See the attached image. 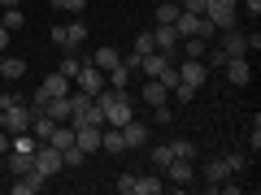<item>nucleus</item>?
<instances>
[{"label": "nucleus", "instance_id": "nucleus-39", "mask_svg": "<svg viewBox=\"0 0 261 195\" xmlns=\"http://www.w3.org/2000/svg\"><path fill=\"white\" fill-rule=\"evenodd\" d=\"M178 9H183V13H205V0H183Z\"/></svg>", "mask_w": 261, "mask_h": 195}, {"label": "nucleus", "instance_id": "nucleus-24", "mask_svg": "<svg viewBox=\"0 0 261 195\" xmlns=\"http://www.w3.org/2000/svg\"><path fill=\"white\" fill-rule=\"evenodd\" d=\"M22 74H27V61H22V56L0 52V78H22Z\"/></svg>", "mask_w": 261, "mask_h": 195}, {"label": "nucleus", "instance_id": "nucleus-45", "mask_svg": "<svg viewBox=\"0 0 261 195\" xmlns=\"http://www.w3.org/2000/svg\"><path fill=\"white\" fill-rule=\"evenodd\" d=\"M178 5H183V0H178Z\"/></svg>", "mask_w": 261, "mask_h": 195}, {"label": "nucleus", "instance_id": "nucleus-34", "mask_svg": "<svg viewBox=\"0 0 261 195\" xmlns=\"http://www.w3.org/2000/svg\"><path fill=\"white\" fill-rule=\"evenodd\" d=\"M79 65H83V61H79V56H74V52H65V61H61V65H57V70H61V74H65V78H70V83H74V74H79Z\"/></svg>", "mask_w": 261, "mask_h": 195}, {"label": "nucleus", "instance_id": "nucleus-28", "mask_svg": "<svg viewBox=\"0 0 261 195\" xmlns=\"http://www.w3.org/2000/svg\"><path fill=\"white\" fill-rule=\"evenodd\" d=\"M92 65H100L105 74H109L113 65H122V56H118V52H113V48H96V56H92Z\"/></svg>", "mask_w": 261, "mask_h": 195}, {"label": "nucleus", "instance_id": "nucleus-37", "mask_svg": "<svg viewBox=\"0 0 261 195\" xmlns=\"http://www.w3.org/2000/svg\"><path fill=\"white\" fill-rule=\"evenodd\" d=\"M113 186H118L122 195H135V174H122V178H118V182H113Z\"/></svg>", "mask_w": 261, "mask_h": 195}, {"label": "nucleus", "instance_id": "nucleus-31", "mask_svg": "<svg viewBox=\"0 0 261 195\" xmlns=\"http://www.w3.org/2000/svg\"><path fill=\"white\" fill-rule=\"evenodd\" d=\"M170 152H174V156H183V160H196V152H200V148H196L192 139H174V143H170Z\"/></svg>", "mask_w": 261, "mask_h": 195}, {"label": "nucleus", "instance_id": "nucleus-32", "mask_svg": "<svg viewBox=\"0 0 261 195\" xmlns=\"http://www.w3.org/2000/svg\"><path fill=\"white\" fill-rule=\"evenodd\" d=\"M170 156H174V152H170V143H161V148H152V152H148V160H152L157 169H166V165H170Z\"/></svg>", "mask_w": 261, "mask_h": 195}, {"label": "nucleus", "instance_id": "nucleus-13", "mask_svg": "<svg viewBox=\"0 0 261 195\" xmlns=\"http://www.w3.org/2000/svg\"><path fill=\"white\" fill-rule=\"evenodd\" d=\"M70 126H74V121H70ZM100 130L105 126H74V143L83 152H100Z\"/></svg>", "mask_w": 261, "mask_h": 195}, {"label": "nucleus", "instance_id": "nucleus-22", "mask_svg": "<svg viewBox=\"0 0 261 195\" xmlns=\"http://www.w3.org/2000/svg\"><path fill=\"white\" fill-rule=\"evenodd\" d=\"M70 121H74V126H105V113H100V104L92 100L87 109H79V113H74Z\"/></svg>", "mask_w": 261, "mask_h": 195}, {"label": "nucleus", "instance_id": "nucleus-36", "mask_svg": "<svg viewBox=\"0 0 261 195\" xmlns=\"http://www.w3.org/2000/svg\"><path fill=\"white\" fill-rule=\"evenodd\" d=\"M226 165H231V174H240V169L248 165V152H231V156H226Z\"/></svg>", "mask_w": 261, "mask_h": 195}, {"label": "nucleus", "instance_id": "nucleus-7", "mask_svg": "<svg viewBox=\"0 0 261 195\" xmlns=\"http://www.w3.org/2000/svg\"><path fill=\"white\" fill-rule=\"evenodd\" d=\"M152 44H157V52H166L170 61L178 65V30L170 26V22H161V26H152Z\"/></svg>", "mask_w": 261, "mask_h": 195}, {"label": "nucleus", "instance_id": "nucleus-44", "mask_svg": "<svg viewBox=\"0 0 261 195\" xmlns=\"http://www.w3.org/2000/svg\"><path fill=\"white\" fill-rule=\"evenodd\" d=\"M0 130H5V109H0Z\"/></svg>", "mask_w": 261, "mask_h": 195}, {"label": "nucleus", "instance_id": "nucleus-41", "mask_svg": "<svg viewBox=\"0 0 261 195\" xmlns=\"http://www.w3.org/2000/svg\"><path fill=\"white\" fill-rule=\"evenodd\" d=\"M0 52H9V30L0 26Z\"/></svg>", "mask_w": 261, "mask_h": 195}, {"label": "nucleus", "instance_id": "nucleus-29", "mask_svg": "<svg viewBox=\"0 0 261 195\" xmlns=\"http://www.w3.org/2000/svg\"><path fill=\"white\" fill-rule=\"evenodd\" d=\"M152 18H157V26H161V22H174V18H178V0H161Z\"/></svg>", "mask_w": 261, "mask_h": 195}, {"label": "nucleus", "instance_id": "nucleus-23", "mask_svg": "<svg viewBox=\"0 0 261 195\" xmlns=\"http://www.w3.org/2000/svg\"><path fill=\"white\" fill-rule=\"evenodd\" d=\"M100 152H126V139H122L118 126H105L100 130Z\"/></svg>", "mask_w": 261, "mask_h": 195}, {"label": "nucleus", "instance_id": "nucleus-35", "mask_svg": "<svg viewBox=\"0 0 261 195\" xmlns=\"http://www.w3.org/2000/svg\"><path fill=\"white\" fill-rule=\"evenodd\" d=\"M53 9H65V13H79V9H87V0H48Z\"/></svg>", "mask_w": 261, "mask_h": 195}, {"label": "nucleus", "instance_id": "nucleus-5", "mask_svg": "<svg viewBox=\"0 0 261 195\" xmlns=\"http://www.w3.org/2000/svg\"><path fill=\"white\" fill-rule=\"evenodd\" d=\"M31 117H35V109H27L22 100H13L9 109H5V130H9V135H22V130H31Z\"/></svg>", "mask_w": 261, "mask_h": 195}, {"label": "nucleus", "instance_id": "nucleus-15", "mask_svg": "<svg viewBox=\"0 0 261 195\" xmlns=\"http://www.w3.org/2000/svg\"><path fill=\"white\" fill-rule=\"evenodd\" d=\"M209 44H214V39H200V35H187V39H178V52H183V56H192V61H205V52H209Z\"/></svg>", "mask_w": 261, "mask_h": 195}, {"label": "nucleus", "instance_id": "nucleus-6", "mask_svg": "<svg viewBox=\"0 0 261 195\" xmlns=\"http://www.w3.org/2000/svg\"><path fill=\"white\" fill-rule=\"evenodd\" d=\"M178 70V83H187V87H205V78H209V65L205 61H192V56H183V65H174Z\"/></svg>", "mask_w": 261, "mask_h": 195}, {"label": "nucleus", "instance_id": "nucleus-14", "mask_svg": "<svg viewBox=\"0 0 261 195\" xmlns=\"http://www.w3.org/2000/svg\"><path fill=\"white\" fill-rule=\"evenodd\" d=\"M118 130H122V139H126V148H144V143H148V126L135 121V117H130L126 126H118Z\"/></svg>", "mask_w": 261, "mask_h": 195}, {"label": "nucleus", "instance_id": "nucleus-9", "mask_svg": "<svg viewBox=\"0 0 261 195\" xmlns=\"http://www.w3.org/2000/svg\"><path fill=\"white\" fill-rule=\"evenodd\" d=\"M44 182H48V178L39 174V169H27V174H18L9 182V191L13 195H39V191H44Z\"/></svg>", "mask_w": 261, "mask_h": 195}, {"label": "nucleus", "instance_id": "nucleus-27", "mask_svg": "<svg viewBox=\"0 0 261 195\" xmlns=\"http://www.w3.org/2000/svg\"><path fill=\"white\" fill-rule=\"evenodd\" d=\"M166 191V182H161V178H148V174H135V195H161Z\"/></svg>", "mask_w": 261, "mask_h": 195}, {"label": "nucleus", "instance_id": "nucleus-8", "mask_svg": "<svg viewBox=\"0 0 261 195\" xmlns=\"http://www.w3.org/2000/svg\"><path fill=\"white\" fill-rule=\"evenodd\" d=\"M53 95H70V78L57 70V74H48L44 83H39V91H35V104H44V100H53Z\"/></svg>", "mask_w": 261, "mask_h": 195}, {"label": "nucleus", "instance_id": "nucleus-16", "mask_svg": "<svg viewBox=\"0 0 261 195\" xmlns=\"http://www.w3.org/2000/svg\"><path fill=\"white\" fill-rule=\"evenodd\" d=\"M170 65H174V61H170L166 52H148V56L140 61V74H144V78H157L161 70H170Z\"/></svg>", "mask_w": 261, "mask_h": 195}, {"label": "nucleus", "instance_id": "nucleus-25", "mask_svg": "<svg viewBox=\"0 0 261 195\" xmlns=\"http://www.w3.org/2000/svg\"><path fill=\"white\" fill-rule=\"evenodd\" d=\"M126 83H130V70H126V65H113L109 74H105V87H113V91H126Z\"/></svg>", "mask_w": 261, "mask_h": 195}, {"label": "nucleus", "instance_id": "nucleus-17", "mask_svg": "<svg viewBox=\"0 0 261 195\" xmlns=\"http://www.w3.org/2000/svg\"><path fill=\"white\" fill-rule=\"evenodd\" d=\"M205 178H209V191H218V182H226L231 178V165H226V156H214L205 165Z\"/></svg>", "mask_w": 261, "mask_h": 195}, {"label": "nucleus", "instance_id": "nucleus-20", "mask_svg": "<svg viewBox=\"0 0 261 195\" xmlns=\"http://www.w3.org/2000/svg\"><path fill=\"white\" fill-rule=\"evenodd\" d=\"M166 100H170V87H166V83H157V78H148V83H144V104L161 109Z\"/></svg>", "mask_w": 261, "mask_h": 195}, {"label": "nucleus", "instance_id": "nucleus-2", "mask_svg": "<svg viewBox=\"0 0 261 195\" xmlns=\"http://www.w3.org/2000/svg\"><path fill=\"white\" fill-rule=\"evenodd\" d=\"M87 39V26H83V18H74V22H65V26H53V44L57 48H65V52H74L79 44Z\"/></svg>", "mask_w": 261, "mask_h": 195}, {"label": "nucleus", "instance_id": "nucleus-38", "mask_svg": "<svg viewBox=\"0 0 261 195\" xmlns=\"http://www.w3.org/2000/svg\"><path fill=\"white\" fill-rule=\"evenodd\" d=\"M170 95H174V100H183V104H187V100H192V95H196V87H187V83H178V87H174V91H170Z\"/></svg>", "mask_w": 261, "mask_h": 195}, {"label": "nucleus", "instance_id": "nucleus-1", "mask_svg": "<svg viewBox=\"0 0 261 195\" xmlns=\"http://www.w3.org/2000/svg\"><path fill=\"white\" fill-rule=\"evenodd\" d=\"M205 18L214 22L218 30H231L240 22V5L235 0H205Z\"/></svg>", "mask_w": 261, "mask_h": 195}, {"label": "nucleus", "instance_id": "nucleus-26", "mask_svg": "<svg viewBox=\"0 0 261 195\" xmlns=\"http://www.w3.org/2000/svg\"><path fill=\"white\" fill-rule=\"evenodd\" d=\"M0 26H5V30H22V26H27L22 5H18V9H0Z\"/></svg>", "mask_w": 261, "mask_h": 195}, {"label": "nucleus", "instance_id": "nucleus-40", "mask_svg": "<svg viewBox=\"0 0 261 195\" xmlns=\"http://www.w3.org/2000/svg\"><path fill=\"white\" fill-rule=\"evenodd\" d=\"M9 152V130H0V156Z\"/></svg>", "mask_w": 261, "mask_h": 195}, {"label": "nucleus", "instance_id": "nucleus-18", "mask_svg": "<svg viewBox=\"0 0 261 195\" xmlns=\"http://www.w3.org/2000/svg\"><path fill=\"white\" fill-rule=\"evenodd\" d=\"M5 165H9V174L18 178V174H27V169H35V156H31V152H5Z\"/></svg>", "mask_w": 261, "mask_h": 195}, {"label": "nucleus", "instance_id": "nucleus-33", "mask_svg": "<svg viewBox=\"0 0 261 195\" xmlns=\"http://www.w3.org/2000/svg\"><path fill=\"white\" fill-rule=\"evenodd\" d=\"M205 65H209V70H222V65H226V52H222L218 44H209V52H205Z\"/></svg>", "mask_w": 261, "mask_h": 195}, {"label": "nucleus", "instance_id": "nucleus-42", "mask_svg": "<svg viewBox=\"0 0 261 195\" xmlns=\"http://www.w3.org/2000/svg\"><path fill=\"white\" fill-rule=\"evenodd\" d=\"M244 5H248V13H252V18L261 13V0H244Z\"/></svg>", "mask_w": 261, "mask_h": 195}, {"label": "nucleus", "instance_id": "nucleus-19", "mask_svg": "<svg viewBox=\"0 0 261 195\" xmlns=\"http://www.w3.org/2000/svg\"><path fill=\"white\" fill-rule=\"evenodd\" d=\"M39 109H44V113H48L53 121H65L70 113H74V109H70V95H53V100H44Z\"/></svg>", "mask_w": 261, "mask_h": 195}, {"label": "nucleus", "instance_id": "nucleus-30", "mask_svg": "<svg viewBox=\"0 0 261 195\" xmlns=\"http://www.w3.org/2000/svg\"><path fill=\"white\" fill-rule=\"evenodd\" d=\"M148 52H157V44H152V30H144V35H135V52H130V56H140V61H144Z\"/></svg>", "mask_w": 261, "mask_h": 195}, {"label": "nucleus", "instance_id": "nucleus-10", "mask_svg": "<svg viewBox=\"0 0 261 195\" xmlns=\"http://www.w3.org/2000/svg\"><path fill=\"white\" fill-rule=\"evenodd\" d=\"M222 74H226V83H235V87L252 83V65H248V56H226Z\"/></svg>", "mask_w": 261, "mask_h": 195}, {"label": "nucleus", "instance_id": "nucleus-3", "mask_svg": "<svg viewBox=\"0 0 261 195\" xmlns=\"http://www.w3.org/2000/svg\"><path fill=\"white\" fill-rule=\"evenodd\" d=\"M74 83H79V91L96 95V91H105V70L92 65V61H83V65H79V74H74Z\"/></svg>", "mask_w": 261, "mask_h": 195}, {"label": "nucleus", "instance_id": "nucleus-11", "mask_svg": "<svg viewBox=\"0 0 261 195\" xmlns=\"http://www.w3.org/2000/svg\"><path fill=\"white\" fill-rule=\"evenodd\" d=\"M166 174V182H178V186H187L196 178V169H192V160H183V156H170V165L161 169Z\"/></svg>", "mask_w": 261, "mask_h": 195}, {"label": "nucleus", "instance_id": "nucleus-4", "mask_svg": "<svg viewBox=\"0 0 261 195\" xmlns=\"http://www.w3.org/2000/svg\"><path fill=\"white\" fill-rule=\"evenodd\" d=\"M35 169H39V174H44V178H53V174H61V148H53V143H39V148H35Z\"/></svg>", "mask_w": 261, "mask_h": 195}, {"label": "nucleus", "instance_id": "nucleus-12", "mask_svg": "<svg viewBox=\"0 0 261 195\" xmlns=\"http://www.w3.org/2000/svg\"><path fill=\"white\" fill-rule=\"evenodd\" d=\"M218 48H222L226 56H248V35H240V30H222V39H218Z\"/></svg>", "mask_w": 261, "mask_h": 195}, {"label": "nucleus", "instance_id": "nucleus-21", "mask_svg": "<svg viewBox=\"0 0 261 195\" xmlns=\"http://www.w3.org/2000/svg\"><path fill=\"white\" fill-rule=\"evenodd\" d=\"M53 126H57V121H53V117H48V113H44V109L35 104V117H31V135H35V139L44 143L48 135H53Z\"/></svg>", "mask_w": 261, "mask_h": 195}, {"label": "nucleus", "instance_id": "nucleus-43", "mask_svg": "<svg viewBox=\"0 0 261 195\" xmlns=\"http://www.w3.org/2000/svg\"><path fill=\"white\" fill-rule=\"evenodd\" d=\"M22 0H0V9H18Z\"/></svg>", "mask_w": 261, "mask_h": 195}]
</instances>
